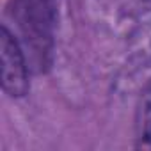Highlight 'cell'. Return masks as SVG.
Returning a JSON list of instances; mask_svg holds the SVG:
<instances>
[{
    "mask_svg": "<svg viewBox=\"0 0 151 151\" xmlns=\"http://www.w3.org/2000/svg\"><path fill=\"white\" fill-rule=\"evenodd\" d=\"M13 18L20 27L23 43L30 50L37 71H41L50 64L52 55V30L55 22L53 0H14Z\"/></svg>",
    "mask_w": 151,
    "mask_h": 151,
    "instance_id": "6da1fadb",
    "label": "cell"
},
{
    "mask_svg": "<svg viewBox=\"0 0 151 151\" xmlns=\"http://www.w3.org/2000/svg\"><path fill=\"white\" fill-rule=\"evenodd\" d=\"M0 69L2 89L11 98H22L29 93V66L23 50L6 25L0 30Z\"/></svg>",
    "mask_w": 151,
    "mask_h": 151,
    "instance_id": "7a4b0ae2",
    "label": "cell"
},
{
    "mask_svg": "<svg viewBox=\"0 0 151 151\" xmlns=\"http://www.w3.org/2000/svg\"><path fill=\"white\" fill-rule=\"evenodd\" d=\"M137 147L151 149V89L144 91L137 109Z\"/></svg>",
    "mask_w": 151,
    "mask_h": 151,
    "instance_id": "3957f363",
    "label": "cell"
}]
</instances>
